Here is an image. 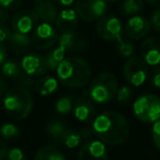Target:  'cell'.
Segmentation results:
<instances>
[{"mask_svg": "<svg viewBox=\"0 0 160 160\" xmlns=\"http://www.w3.org/2000/svg\"><path fill=\"white\" fill-rule=\"evenodd\" d=\"M0 6L6 10H17L20 8L21 0H0Z\"/></svg>", "mask_w": 160, "mask_h": 160, "instance_id": "36", "label": "cell"}, {"mask_svg": "<svg viewBox=\"0 0 160 160\" xmlns=\"http://www.w3.org/2000/svg\"><path fill=\"white\" fill-rule=\"evenodd\" d=\"M2 104L9 118L20 121L30 115L33 109V98L28 89L16 87L5 94Z\"/></svg>", "mask_w": 160, "mask_h": 160, "instance_id": "3", "label": "cell"}, {"mask_svg": "<svg viewBox=\"0 0 160 160\" xmlns=\"http://www.w3.org/2000/svg\"><path fill=\"white\" fill-rule=\"evenodd\" d=\"M151 135H152L153 144H155V146L160 150V120L157 121L156 123H153Z\"/></svg>", "mask_w": 160, "mask_h": 160, "instance_id": "35", "label": "cell"}, {"mask_svg": "<svg viewBox=\"0 0 160 160\" xmlns=\"http://www.w3.org/2000/svg\"><path fill=\"white\" fill-rule=\"evenodd\" d=\"M150 25L156 32L160 33V9H156L150 14Z\"/></svg>", "mask_w": 160, "mask_h": 160, "instance_id": "33", "label": "cell"}, {"mask_svg": "<svg viewBox=\"0 0 160 160\" xmlns=\"http://www.w3.org/2000/svg\"><path fill=\"white\" fill-rule=\"evenodd\" d=\"M34 11L40 20L44 23L53 24L57 19L59 11L54 0H34Z\"/></svg>", "mask_w": 160, "mask_h": 160, "instance_id": "17", "label": "cell"}, {"mask_svg": "<svg viewBox=\"0 0 160 160\" xmlns=\"http://www.w3.org/2000/svg\"><path fill=\"white\" fill-rule=\"evenodd\" d=\"M144 0H123L120 5V11L123 16H135L144 9Z\"/></svg>", "mask_w": 160, "mask_h": 160, "instance_id": "26", "label": "cell"}, {"mask_svg": "<svg viewBox=\"0 0 160 160\" xmlns=\"http://www.w3.org/2000/svg\"><path fill=\"white\" fill-rule=\"evenodd\" d=\"M73 115L79 122L93 123L97 118L94 102L88 97H80L73 102Z\"/></svg>", "mask_w": 160, "mask_h": 160, "instance_id": "15", "label": "cell"}, {"mask_svg": "<svg viewBox=\"0 0 160 160\" xmlns=\"http://www.w3.org/2000/svg\"><path fill=\"white\" fill-rule=\"evenodd\" d=\"M6 90H7V82H6L2 73H0V98L5 94Z\"/></svg>", "mask_w": 160, "mask_h": 160, "instance_id": "40", "label": "cell"}, {"mask_svg": "<svg viewBox=\"0 0 160 160\" xmlns=\"http://www.w3.org/2000/svg\"><path fill=\"white\" fill-rule=\"evenodd\" d=\"M8 19H9V12H8V10L3 9V8L0 6V24H1V23H5L6 21H8Z\"/></svg>", "mask_w": 160, "mask_h": 160, "instance_id": "39", "label": "cell"}, {"mask_svg": "<svg viewBox=\"0 0 160 160\" xmlns=\"http://www.w3.org/2000/svg\"><path fill=\"white\" fill-rule=\"evenodd\" d=\"M57 30L49 23L42 22L32 32V46L38 51H46L54 47L58 42Z\"/></svg>", "mask_w": 160, "mask_h": 160, "instance_id": "7", "label": "cell"}, {"mask_svg": "<svg viewBox=\"0 0 160 160\" xmlns=\"http://www.w3.org/2000/svg\"><path fill=\"white\" fill-rule=\"evenodd\" d=\"M123 24L121 20L115 16H104L98 20L97 33L102 40L113 42L122 38Z\"/></svg>", "mask_w": 160, "mask_h": 160, "instance_id": "10", "label": "cell"}, {"mask_svg": "<svg viewBox=\"0 0 160 160\" xmlns=\"http://www.w3.org/2000/svg\"><path fill=\"white\" fill-rule=\"evenodd\" d=\"M148 67L145 60L138 56H132L123 66V76L133 87H139L148 78Z\"/></svg>", "mask_w": 160, "mask_h": 160, "instance_id": "6", "label": "cell"}, {"mask_svg": "<svg viewBox=\"0 0 160 160\" xmlns=\"http://www.w3.org/2000/svg\"><path fill=\"white\" fill-rule=\"evenodd\" d=\"M9 44L11 49L17 54H28L30 53V48L32 46L31 38L27 34H21L18 32H13L9 40Z\"/></svg>", "mask_w": 160, "mask_h": 160, "instance_id": "21", "label": "cell"}, {"mask_svg": "<svg viewBox=\"0 0 160 160\" xmlns=\"http://www.w3.org/2000/svg\"><path fill=\"white\" fill-rule=\"evenodd\" d=\"M78 160H108L105 144L99 139L85 142L78 152Z\"/></svg>", "mask_w": 160, "mask_h": 160, "instance_id": "14", "label": "cell"}, {"mask_svg": "<svg viewBox=\"0 0 160 160\" xmlns=\"http://www.w3.org/2000/svg\"><path fill=\"white\" fill-rule=\"evenodd\" d=\"M55 71L58 81L69 88H83L92 80L91 66L80 57H66Z\"/></svg>", "mask_w": 160, "mask_h": 160, "instance_id": "2", "label": "cell"}, {"mask_svg": "<svg viewBox=\"0 0 160 160\" xmlns=\"http://www.w3.org/2000/svg\"><path fill=\"white\" fill-rule=\"evenodd\" d=\"M150 22L145 17L134 16L126 21L124 25V33L131 40L139 41L148 35L150 31Z\"/></svg>", "mask_w": 160, "mask_h": 160, "instance_id": "13", "label": "cell"}, {"mask_svg": "<svg viewBox=\"0 0 160 160\" xmlns=\"http://www.w3.org/2000/svg\"><path fill=\"white\" fill-rule=\"evenodd\" d=\"M132 96H133V90L129 86H123L120 89L118 90V93H116V99H118V103L121 104H124L127 103L131 100Z\"/></svg>", "mask_w": 160, "mask_h": 160, "instance_id": "30", "label": "cell"}, {"mask_svg": "<svg viewBox=\"0 0 160 160\" xmlns=\"http://www.w3.org/2000/svg\"><path fill=\"white\" fill-rule=\"evenodd\" d=\"M8 52L3 43H0V65H2L5 62H7Z\"/></svg>", "mask_w": 160, "mask_h": 160, "instance_id": "37", "label": "cell"}, {"mask_svg": "<svg viewBox=\"0 0 160 160\" xmlns=\"http://www.w3.org/2000/svg\"><path fill=\"white\" fill-rule=\"evenodd\" d=\"M135 116L142 123L150 124L160 120V98L156 94H142L133 104Z\"/></svg>", "mask_w": 160, "mask_h": 160, "instance_id": "5", "label": "cell"}, {"mask_svg": "<svg viewBox=\"0 0 160 160\" xmlns=\"http://www.w3.org/2000/svg\"><path fill=\"white\" fill-rule=\"evenodd\" d=\"M55 2H57L58 5L62 6V7H69L73 3L75 0H54Z\"/></svg>", "mask_w": 160, "mask_h": 160, "instance_id": "41", "label": "cell"}, {"mask_svg": "<svg viewBox=\"0 0 160 160\" xmlns=\"http://www.w3.org/2000/svg\"><path fill=\"white\" fill-rule=\"evenodd\" d=\"M78 21H79V17H78L76 10L66 8V9H62V11H59V14H58L54 24H55L57 31H59L62 34L76 31Z\"/></svg>", "mask_w": 160, "mask_h": 160, "instance_id": "18", "label": "cell"}, {"mask_svg": "<svg viewBox=\"0 0 160 160\" xmlns=\"http://www.w3.org/2000/svg\"><path fill=\"white\" fill-rule=\"evenodd\" d=\"M92 129L99 140L110 146L122 145L129 135L127 120L115 111H107L97 115L92 123Z\"/></svg>", "mask_w": 160, "mask_h": 160, "instance_id": "1", "label": "cell"}, {"mask_svg": "<svg viewBox=\"0 0 160 160\" xmlns=\"http://www.w3.org/2000/svg\"><path fill=\"white\" fill-rule=\"evenodd\" d=\"M118 82L115 75L104 71L97 75L89 83L86 94L94 103L103 104L111 102L116 97L118 90Z\"/></svg>", "mask_w": 160, "mask_h": 160, "instance_id": "4", "label": "cell"}, {"mask_svg": "<svg viewBox=\"0 0 160 160\" xmlns=\"http://www.w3.org/2000/svg\"><path fill=\"white\" fill-rule=\"evenodd\" d=\"M35 90L43 97L53 94L58 88V79L52 76H43L35 81Z\"/></svg>", "mask_w": 160, "mask_h": 160, "instance_id": "22", "label": "cell"}, {"mask_svg": "<svg viewBox=\"0 0 160 160\" xmlns=\"http://www.w3.org/2000/svg\"><path fill=\"white\" fill-rule=\"evenodd\" d=\"M146 1L153 7H160V0H146Z\"/></svg>", "mask_w": 160, "mask_h": 160, "instance_id": "42", "label": "cell"}, {"mask_svg": "<svg viewBox=\"0 0 160 160\" xmlns=\"http://www.w3.org/2000/svg\"><path fill=\"white\" fill-rule=\"evenodd\" d=\"M21 67L30 77H43L48 70H51L47 65L46 58L36 53H28L23 56L21 60Z\"/></svg>", "mask_w": 160, "mask_h": 160, "instance_id": "12", "label": "cell"}, {"mask_svg": "<svg viewBox=\"0 0 160 160\" xmlns=\"http://www.w3.org/2000/svg\"><path fill=\"white\" fill-rule=\"evenodd\" d=\"M142 58L149 66L160 65V38L157 36H150L142 43L140 46Z\"/></svg>", "mask_w": 160, "mask_h": 160, "instance_id": "16", "label": "cell"}, {"mask_svg": "<svg viewBox=\"0 0 160 160\" xmlns=\"http://www.w3.org/2000/svg\"><path fill=\"white\" fill-rule=\"evenodd\" d=\"M116 49L118 53L120 54L122 57H132V55L134 54L135 47H134L133 43H131L129 41L124 40L123 38H121L118 41H116Z\"/></svg>", "mask_w": 160, "mask_h": 160, "instance_id": "29", "label": "cell"}, {"mask_svg": "<svg viewBox=\"0 0 160 160\" xmlns=\"http://www.w3.org/2000/svg\"><path fill=\"white\" fill-rule=\"evenodd\" d=\"M6 159L7 160H27V157H25L22 149L18 148V147H14V148H11L8 151Z\"/></svg>", "mask_w": 160, "mask_h": 160, "instance_id": "32", "label": "cell"}, {"mask_svg": "<svg viewBox=\"0 0 160 160\" xmlns=\"http://www.w3.org/2000/svg\"><path fill=\"white\" fill-rule=\"evenodd\" d=\"M8 147L2 140H0V160H3L6 157H7L8 153Z\"/></svg>", "mask_w": 160, "mask_h": 160, "instance_id": "38", "label": "cell"}, {"mask_svg": "<svg viewBox=\"0 0 160 160\" xmlns=\"http://www.w3.org/2000/svg\"><path fill=\"white\" fill-rule=\"evenodd\" d=\"M21 132L17 125L12 123H5L0 126V135L5 139H16L20 136Z\"/></svg>", "mask_w": 160, "mask_h": 160, "instance_id": "28", "label": "cell"}, {"mask_svg": "<svg viewBox=\"0 0 160 160\" xmlns=\"http://www.w3.org/2000/svg\"><path fill=\"white\" fill-rule=\"evenodd\" d=\"M1 73L3 77L12 80L18 87L25 88L30 90L32 87H35V82L32 77L24 72L21 67V62L16 60H7L1 65Z\"/></svg>", "mask_w": 160, "mask_h": 160, "instance_id": "9", "label": "cell"}, {"mask_svg": "<svg viewBox=\"0 0 160 160\" xmlns=\"http://www.w3.org/2000/svg\"><path fill=\"white\" fill-rule=\"evenodd\" d=\"M66 55H67L66 51L60 45H57L51 52H48V54L45 56V58H46V62L49 69L56 70L60 62L66 58Z\"/></svg>", "mask_w": 160, "mask_h": 160, "instance_id": "25", "label": "cell"}, {"mask_svg": "<svg viewBox=\"0 0 160 160\" xmlns=\"http://www.w3.org/2000/svg\"><path fill=\"white\" fill-rule=\"evenodd\" d=\"M73 109V101L70 96L59 98L55 103V110L60 115H66Z\"/></svg>", "mask_w": 160, "mask_h": 160, "instance_id": "27", "label": "cell"}, {"mask_svg": "<svg viewBox=\"0 0 160 160\" xmlns=\"http://www.w3.org/2000/svg\"><path fill=\"white\" fill-rule=\"evenodd\" d=\"M149 83L155 89H160V65L153 67L151 71L148 73Z\"/></svg>", "mask_w": 160, "mask_h": 160, "instance_id": "31", "label": "cell"}, {"mask_svg": "<svg viewBox=\"0 0 160 160\" xmlns=\"http://www.w3.org/2000/svg\"><path fill=\"white\" fill-rule=\"evenodd\" d=\"M105 2H116V1H118V0H104Z\"/></svg>", "mask_w": 160, "mask_h": 160, "instance_id": "43", "label": "cell"}, {"mask_svg": "<svg viewBox=\"0 0 160 160\" xmlns=\"http://www.w3.org/2000/svg\"><path fill=\"white\" fill-rule=\"evenodd\" d=\"M67 128L66 125L62 122L57 120L51 121L46 126V134L47 137L51 142H53L56 145H62V139L66 133Z\"/></svg>", "mask_w": 160, "mask_h": 160, "instance_id": "23", "label": "cell"}, {"mask_svg": "<svg viewBox=\"0 0 160 160\" xmlns=\"http://www.w3.org/2000/svg\"><path fill=\"white\" fill-rule=\"evenodd\" d=\"M12 33L13 32L11 31V29L8 25H6L5 23H1L0 24V43L9 42Z\"/></svg>", "mask_w": 160, "mask_h": 160, "instance_id": "34", "label": "cell"}, {"mask_svg": "<svg viewBox=\"0 0 160 160\" xmlns=\"http://www.w3.org/2000/svg\"><path fill=\"white\" fill-rule=\"evenodd\" d=\"M38 16L34 9H24L18 11L11 19V25L13 32L21 34H29L35 30L38 25Z\"/></svg>", "mask_w": 160, "mask_h": 160, "instance_id": "11", "label": "cell"}, {"mask_svg": "<svg viewBox=\"0 0 160 160\" xmlns=\"http://www.w3.org/2000/svg\"><path fill=\"white\" fill-rule=\"evenodd\" d=\"M34 160H66L59 149L53 146H43L36 152Z\"/></svg>", "mask_w": 160, "mask_h": 160, "instance_id": "24", "label": "cell"}, {"mask_svg": "<svg viewBox=\"0 0 160 160\" xmlns=\"http://www.w3.org/2000/svg\"><path fill=\"white\" fill-rule=\"evenodd\" d=\"M75 10L79 19L86 22H93L105 16L108 3L104 0H77Z\"/></svg>", "mask_w": 160, "mask_h": 160, "instance_id": "8", "label": "cell"}, {"mask_svg": "<svg viewBox=\"0 0 160 160\" xmlns=\"http://www.w3.org/2000/svg\"><path fill=\"white\" fill-rule=\"evenodd\" d=\"M57 43L66 51V53H78L85 49L87 44L85 38L76 33V31L62 33L58 38Z\"/></svg>", "mask_w": 160, "mask_h": 160, "instance_id": "20", "label": "cell"}, {"mask_svg": "<svg viewBox=\"0 0 160 160\" xmlns=\"http://www.w3.org/2000/svg\"><path fill=\"white\" fill-rule=\"evenodd\" d=\"M92 135H94L92 128H67L62 139V145H64L69 149H73L79 146L80 144H82L83 142L89 140L92 137Z\"/></svg>", "mask_w": 160, "mask_h": 160, "instance_id": "19", "label": "cell"}]
</instances>
